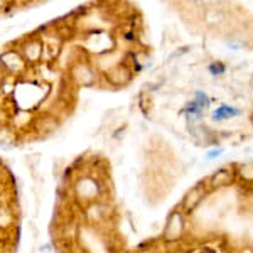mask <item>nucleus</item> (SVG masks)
<instances>
[{"instance_id": "f257e3e1", "label": "nucleus", "mask_w": 253, "mask_h": 253, "mask_svg": "<svg viewBox=\"0 0 253 253\" xmlns=\"http://www.w3.org/2000/svg\"><path fill=\"white\" fill-rule=\"evenodd\" d=\"M69 193L73 196L75 205L84 208L91 205V203L107 199V182L100 175L84 170V172H81L75 177Z\"/></svg>"}, {"instance_id": "f03ea898", "label": "nucleus", "mask_w": 253, "mask_h": 253, "mask_svg": "<svg viewBox=\"0 0 253 253\" xmlns=\"http://www.w3.org/2000/svg\"><path fill=\"white\" fill-rule=\"evenodd\" d=\"M68 81L75 88L100 86L101 73L89 58H76L68 64Z\"/></svg>"}, {"instance_id": "7ed1b4c3", "label": "nucleus", "mask_w": 253, "mask_h": 253, "mask_svg": "<svg viewBox=\"0 0 253 253\" xmlns=\"http://www.w3.org/2000/svg\"><path fill=\"white\" fill-rule=\"evenodd\" d=\"M14 46L17 47V51L22 54L24 61H26L27 66H29L31 69L39 66V64L44 61V54H46V42H44V38L41 34L26 36V38L19 39Z\"/></svg>"}, {"instance_id": "20e7f679", "label": "nucleus", "mask_w": 253, "mask_h": 253, "mask_svg": "<svg viewBox=\"0 0 253 253\" xmlns=\"http://www.w3.org/2000/svg\"><path fill=\"white\" fill-rule=\"evenodd\" d=\"M0 68L3 69L7 78L14 80V81L24 80L27 76V73L31 71V68L27 66L22 54L17 51V47H15L14 44L5 47L3 51H0Z\"/></svg>"}, {"instance_id": "39448f33", "label": "nucleus", "mask_w": 253, "mask_h": 253, "mask_svg": "<svg viewBox=\"0 0 253 253\" xmlns=\"http://www.w3.org/2000/svg\"><path fill=\"white\" fill-rule=\"evenodd\" d=\"M186 233H187V216L179 208H175L166 218L164 230H162V242L166 245H177L184 240Z\"/></svg>"}, {"instance_id": "423d86ee", "label": "nucleus", "mask_w": 253, "mask_h": 253, "mask_svg": "<svg viewBox=\"0 0 253 253\" xmlns=\"http://www.w3.org/2000/svg\"><path fill=\"white\" fill-rule=\"evenodd\" d=\"M133 76H135V73L130 68V64L126 63L125 59H122L120 63L113 64L112 68L105 69V71L101 73V84H107L110 88L120 89V88L128 86L133 81Z\"/></svg>"}, {"instance_id": "0eeeda50", "label": "nucleus", "mask_w": 253, "mask_h": 253, "mask_svg": "<svg viewBox=\"0 0 253 253\" xmlns=\"http://www.w3.org/2000/svg\"><path fill=\"white\" fill-rule=\"evenodd\" d=\"M208 194H210V187H208L206 181L196 182V184L191 187L184 196H182L179 210H181L186 216L193 214L194 211L203 205V201L206 199Z\"/></svg>"}, {"instance_id": "6e6552de", "label": "nucleus", "mask_w": 253, "mask_h": 253, "mask_svg": "<svg viewBox=\"0 0 253 253\" xmlns=\"http://www.w3.org/2000/svg\"><path fill=\"white\" fill-rule=\"evenodd\" d=\"M61 126V118L54 112H46L41 115H34L31 130L36 133V137H49Z\"/></svg>"}, {"instance_id": "1a4fd4ad", "label": "nucleus", "mask_w": 253, "mask_h": 253, "mask_svg": "<svg viewBox=\"0 0 253 253\" xmlns=\"http://www.w3.org/2000/svg\"><path fill=\"white\" fill-rule=\"evenodd\" d=\"M236 181V172L235 166H223L219 169H216L213 174L208 177L206 184L210 187V191L213 189H223V187L233 184Z\"/></svg>"}, {"instance_id": "9d476101", "label": "nucleus", "mask_w": 253, "mask_h": 253, "mask_svg": "<svg viewBox=\"0 0 253 253\" xmlns=\"http://www.w3.org/2000/svg\"><path fill=\"white\" fill-rule=\"evenodd\" d=\"M17 228V210L10 201H0V233L7 235Z\"/></svg>"}, {"instance_id": "9b49d317", "label": "nucleus", "mask_w": 253, "mask_h": 253, "mask_svg": "<svg viewBox=\"0 0 253 253\" xmlns=\"http://www.w3.org/2000/svg\"><path fill=\"white\" fill-rule=\"evenodd\" d=\"M242 115V110L236 108V107H231V105H219L218 108L213 110L211 113V120L213 122H226V120H231V118H236Z\"/></svg>"}, {"instance_id": "f8f14e48", "label": "nucleus", "mask_w": 253, "mask_h": 253, "mask_svg": "<svg viewBox=\"0 0 253 253\" xmlns=\"http://www.w3.org/2000/svg\"><path fill=\"white\" fill-rule=\"evenodd\" d=\"M235 172H236V181H240L245 186H253V161L236 164Z\"/></svg>"}, {"instance_id": "ddd939ff", "label": "nucleus", "mask_w": 253, "mask_h": 253, "mask_svg": "<svg viewBox=\"0 0 253 253\" xmlns=\"http://www.w3.org/2000/svg\"><path fill=\"white\" fill-rule=\"evenodd\" d=\"M20 140V132L14 128L10 124L0 126V145L2 147H14Z\"/></svg>"}, {"instance_id": "4468645a", "label": "nucleus", "mask_w": 253, "mask_h": 253, "mask_svg": "<svg viewBox=\"0 0 253 253\" xmlns=\"http://www.w3.org/2000/svg\"><path fill=\"white\" fill-rule=\"evenodd\" d=\"M193 100L196 101V103L199 105L205 112H208V108H210V105H211V98L210 95L205 91V89H198V91H194V96H193Z\"/></svg>"}, {"instance_id": "2eb2a0df", "label": "nucleus", "mask_w": 253, "mask_h": 253, "mask_svg": "<svg viewBox=\"0 0 253 253\" xmlns=\"http://www.w3.org/2000/svg\"><path fill=\"white\" fill-rule=\"evenodd\" d=\"M208 71L213 76H223L226 73V64L221 63V61H213V63L208 64Z\"/></svg>"}, {"instance_id": "dca6fc26", "label": "nucleus", "mask_w": 253, "mask_h": 253, "mask_svg": "<svg viewBox=\"0 0 253 253\" xmlns=\"http://www.w3.org/2000/svg\"><path fill=\"white\" fill-rule=\"evenodd\" d=\"M223 152L224 150L221 149V147H214V149H211L206 152V161H214V159H218Z\"/></svg>"}, {"instance_id": "f3484780", "label": "nucleus", "mask_w": 253, "mask_h": 253, "mask_svg": "<svg viewBox=\"0 0 253 253\" xmlns=\"http://www.w3.org/2000/svg\"><path fill=\"white\" fill-rule=\"evenodd\" d=\"M41 161V154H29V156L26 157V162L29 164L32 169H36V164Z\"/></svg>"}, {"instance_id": "a211bd4d", "label": "nucleus", "mask_w": 253, "mask_h": 253, "mask_svg": "<svg viewBox=\"0 0 253 253\" xmlns=\"http://www.w3.org/2000/svg\"><path fill=\"white\" fill-rule=\"evenodd\" d=\"M125 130H126V125H122V126H118L117 130H113V132H112V137H113V138H120V137H124Z\"/></svg>"}, {"instance_id": "6ab92c4d", "label": "nucleus", "mask_w": 253, "mask_h": 253, "mask_svg": "<svg viewBox=\"0 0 253 253\" xmlns=\"http://www.w3.org/2000/svg\"><path fill=\"white\" fill-rule=\"evenodd\" d=\"M12 5H14V2H5V0H0V14H2V12L10 10Z\"/></svg>"}, {"instance_id": "aec40b11", "label": "nucleus", "mask_w": 253, "mask_h": 253, "mask_svg": "<svg viewBox=\"0 0 253 253\" xmlns=\"http://www.w3.org/2000/svg\"><path fill=\"white\" fill-rule=\"evenodd\" d=\"M52 248H54V247H52V243H46V245H42L39 250H41V253H51Z\"/></svg>"}, {"instance_id": "412c9836", "label": "nucleus", "mask_w": 253, "mask_h": 253, "mask_svg": "<svg viewBox=\"0 0 253 253\" xmlns=\"http://www.w3.org/2000/svg\"><path fill=\"white\" fill-rule=\"evenodd\" d=\"M5 81H7V75L3 73V69L0 68V88H2L3 84H5Z\"/></svg>"}, {"instance_id": "4be33fe9", "label": "nucleus", "mask_w": 253, "mask_h": 253, "mask_svg": "<svg viewBox=\"0 0 253 253\" xmlns=\"http://www.w3.org/2000/svg\"><path fill=\"white\" fill-rule=\"evenodd\" d=\"M0 253H10V252H7V250H3V252H0Z\"/></svg>"}, {"instance_id": "5701e85b", "label": "nucleus", "mask_w": 253, "mask_h": 253, "mask_svg": "<svg viewBox=\"0 0 253 253\" xmlns=\"http://www.w3.org/2000/svg\"><path fill=\"white\" fill-rule=\"evenodd\" d=\"M252 124H253V115H252Z\"/></svg>"}]
</instances>
